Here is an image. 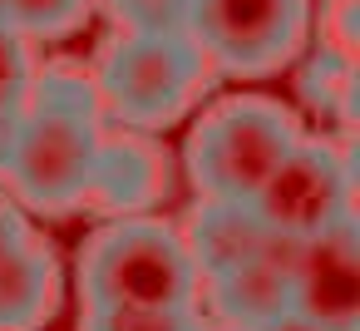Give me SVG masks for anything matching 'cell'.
Returning a JSON list of instances; mask_svg holds the SVG:
<instances>
[{"mask_svg":"<svg viewBox=\"0 0 360 331\" xmlns=\"http://www.w3.org/2000/svg\"><path fill=\"white\" fill-rule=\"evenodd\" d=\"M15 129H20V109H0V173H6V163H11Z\"/></svg>","mask_w":360,"mask_h":331,"instance_id":"17","label":"cell"},{"mask_svg":"<svg viewBox=\"0 0 360 331\" xmlns=\"http://www.w3.org/2000/svg\"><path fill=\"white\" fill-rule=\"evenodd\" d=\"M163 193V158L153 154V144L124 134V139H99L94 168H89V188L84 203L104 208V213H148Z\"/></svg>","mask_w":360,"mask_h":331,"instance_id":"9","label":"cell"},{"mask_svg":"<svg viewBox=\"0 0 360 331\" xmlns=\"http://www.w3.org/2000/svg\"><path fill=\"white\" fill-rule=\"evenodd\" d=\"M183 242H188V257H193L198 277L212 282V277H222V272L252 262V257L266 247V227H262V218L252 213V203L202 198V203L193 208V218H188Z\"/></svg>","mask_w":360,"mask_h":331,"instance_id":"10","label":"cell"},{"mask_svg":"<svg viewBox=\"0 0 360 331\" xmlns=\"http://www.w3.org/2000/svg\"><path fill=\"white\" fill-rule=\"evenodd\" d=\"M124 15V25H173L188 0H109Z\"/></svg>","mask_w":360,"mask_h":331,"instance_id":"15","label":"cell"},{"mask_svg":"<svg viewBox=\"0 0 360 331\" xmlns=\"http://www.w3.org/2000/svg\"><path fill=\"white\" fill-rule=\"evenodd\" d=\"M198 267L188 242L163 218H114L79 257V287L89 306H198Z\"/></svg>","mask_w":360,"mask_h":331,"instance_id":"2","label":"cell"},{"mask_svg":"<svg viewBox=\"0 0 360 331\" xmlns=\"http://www.w3.org/2000/svg\"><path fill=\"white\" fill-rule=\"evenodd\" d=\"M193 331H212V326H202V321H198V326H193Z\"/></svg>","mask_w":360,"mask_h":331,"instance_id":"20","label":"cell"},{"mask_svg":"<svg viewBox=\"0 0 360 331\" xmlns=\"http://www.w3.org/2000/svg\"><path fill=\"white\" fill-rule=\"evenodd\" d=\"M207 60L193 35L173 25H124L99 55L94 94L114 109L129 129H163L173 124L202 89Z\"/></svg>","mask_w":360,"mask_h":331,"instance_id":"3","label":"cell"},{"mask_svg":"<svg viewBox=\"0 0 360 331\" xmlns=\"http://www.w3.org/2000/svg\"><path fill=\"white\" fill-rule=\"evenodd\" d=\"M94 0H6V25L25 40H60L84 25Z\"/></svg>","mask_w":360,"mask_h":331,"instance_id":"12","label":"cell"},{"mask_svg":"<svg viewBox=\"0 0 360 331\" xmlns=\"http://www.w3.org/2000/svg\"><path fill=\"white\" fill-rule=\"evenodd\" d=\"M60 306V262L30 232L0 252V331H35Z\"/></svg>","mask_w":360,"mask_h":331,"instance_id":"11","label":"cell"},{"mask_svg":"<svg viewBox=\"0 0 360 331\" xmlns=\"http://www.w3.org/2000/svg\"><path fill=\"white\" fill-rule=\"evenodd\" d=\"M296 242L301 237H286V232L266 227V247L252 262H242V267H232V272H222V277L207 282L212 287L207 296H212V311H217L222 331H257V326H266V321H276V316L291 311Z\"/></svg>","mask_w":360,"mask_h":331,"instance_id":"8","label":"cell"},{"mask_svg":"<svg viewBox=\"0 0 360 331\" xmlns=\"http://www.w3.org/2000/svg\"><path fill=\"white\" fill-rule=\"evenodd\" d=\"M30 45L25 35H15L11 25H0V109H20L30 94Z\"/></svg>","mask_w":360,"mask_h":331,"instance_id":"14","label":"cell"},{"mask_svg":"<svg viewBox=\"0 0 360 331\" xmlns=\"http://www.w3.org/2000/svg\"><path fill=\"white\" fill-rule=\"evenodd\" d=\"M198 306L168 311V306H89L84 331H193Z\"/></svg>","mask_w":360,"mask_h":331,"instance_id":"13","label":"cell"},{"mask_svg":"<svg viewBox=\"0 0 360 331\" xmlns=\"http://www.w3.org/2000/svg\"><path fill=\"white\" fill-rule=\"evenodd\" d=\"M262 227L286 237H311L350 213V158L326 139H296L266 183L252 193Z\"/></svg>","mask_w":360,"mask_h":331,"instance_id":"6","label":"cell"},{"mask_svg":"<svg viewBox=\"0 0 360 331\" xmlns=\"http://www.w3.org/2000/svg\"><path fill=\"white\" fill-rule=\"evenodd\" d=\"M291 311L326 326V331L360 326V227H355V213H345L330 227L296 242Z\"/></svg>","mask_w":360,"mask_h":331,"instance_id":"7","label":"cell"},{"mask_svg":"<svg viewBox=\"0 0 360 331\" xmlns=\"http://www.w3.org/2000/svg\"><path fill=\"white\" fill-rule=\"evenodd\" d=\"M301 139L291 109H281L276 99H257V94H237L212 104L193 134H188V178L202 198H232V203H252V193L266 183V173L281 163V154Z\"/></svg>","mask_w":360,"mask_h":331,"instance_id":"4","label":"cell"},{"mask_svg":"<svg viewBox=\"0 0 360 331\" xmlns=\"http://www.w3.org/2000/svg\"><path fill=\"white\" fill-rule=\"evenodd\" d=\"M178 25L207 65L227 75H271L301 55L311 0H188Z\"/></svg>","mask_w":360,"mask_h":331,"instance_id":"5","label":"cell"},{"mask_svg":"<svg viewBox=\"0 0 360 331\" xmlns=\"http://www.w3.org/2000/svg\"><path fill=\"white\" fill-rule=\"evenodd\" d=\"M99 94L89 80L70 70H50L30 80V94L20 104L15 149L6 163V178L30 208L65 213L84 203L89 168L99 154Z\"/></svg>","mask_w":360,"mask_h":331,"instance_id":"1","label":"cell"},{"mask_svg":"<svg viewBox=\"0 0 360 331\" xmlns=\"http://www.w3.org/2000/svg\"><path fill=\"white\" fill-rule=\"evenodd\" d=\"M0 25H6V0H0Z\"/></svg>","mask_w":360,"mask_h":331,"instance_id":"19","label":"cell"},{"mask_svg":"<svg viewBox=\"0 0 360 331\" xmlns=\"http://www.w3.org/2000/svg\"><path fill=\"white\" fill-rule=\"evenodd\" d=\"M257 331H326V326H316V321H306V316L286 311V316H276V321H266V326H257Z\"/></svg>","mask_w":360,"mask_h":331,"instance_id":"18","label":"cell"},{"mask_svg":"<svg viewBox=\"0 0 360 331\" xmlns=\"http://www.w3.org/2000/svg\"><path fill=\"white\" fill-rule=\"evenodd\" d=\"M20 237H25V218H20V208L0 198V252H6L11 242H20Z\"/></svg>","mask_w":360,"mask_h":331,"instance_id":"16","label":"cell"}]
</instances>
